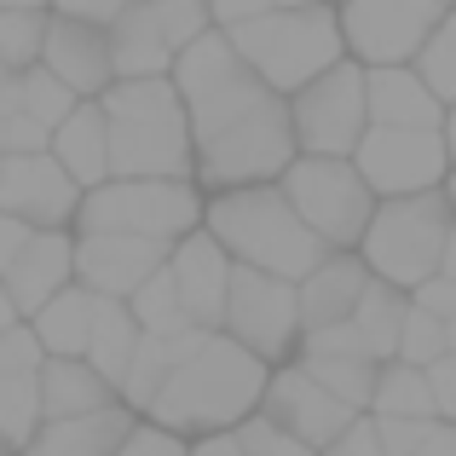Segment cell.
<instances>
[{"instance_id": "1", "label": "cell", "mask_w": 456, "mask_h": 456, "mask_svg": "<svg viewBox=\"0 0 456 456\" xmlns=\"http://www.w3.org/2000/svg\"><path fill=\"white\" fill-rule=\"evenodd\" d=\"M167 81L179 93V110L191 127V179L214 191L278 179V167L295 156L289 99L272 93L243 58L232 53L225 29H202L167 64Z\"/></svg>"}, {"instance_id": "2", "label": "cell", "mask_w": 456, "mask_h": 456, "mask_svg": "<svg viewBox=\"0 0 456 456\" xmlns=\"http://www.w3.org/2000/svg\"><path fill=\"white\" fill-rule=\"evenodd\" d=\"M266 358H255L248 346H237L225 330H208L174 370L162 376V387L151 393V404L139 416L179 439L197 434H220V428H237L248 411L260 404V387H266Z\"/></svg>"}, {"instance_id": "3", "label": "cell", "mask_w": 456, "mask_h": 456, "mask_svg": "<svg viewBox=\"0 0 456 456\" xmlns=\"http://www.w3.org/2000/svg\"><path fill=\"white\" fill-rule=\"evenodd\" d=\"M110 174L191 179V127L167 76H116L99 93Z\"/></svg>"}, {"instance_id": "4", "label": "cell", "mask_w": 456, "mask_h": 456, "mask_svg": "<svg viewBox=\"0 0 456 456\" xmlns=\"http://www.w3.org/2000/svg\"><path fill=\"white\" fill-rule=\"evenodd\" d=\"M202 232H208L237 266L272 272V278H289V283L323 260V243L301 225V214L289 208L278 179L214 191V202H202Z\"/></svg>"}, {"instance_id": "5", "label": "cell", "mask_w": 456, "mask_h": 456, "mask_svg": "<svg viewBox=\"0 0 456 456\" xmlns=\"http://www.w3.org/2000/svg\"><path fill=\"white\" fill-rule=\"evenodd\" d=\"M358 260H364V272L399 283V289H411L428 272H451L456 278L445 185L404 191V197H376L364 232H358Z\"/></svg>"}, {"instance_id": "6", "label": "cell", "mask_w": 456, "mask_h": 456, "mask_svg": "<svg viewBox=\"0 0 456 456\" xmlns=\"http://www.w3.org/2000/svg\"><path fill=\"white\" fill-rule=\"evenodd\" d=\"M232 53L266 81L272 93L289 99L301 81H312L323 64L346 53L341 46V23H335L330 0H301V6H266L243 23H225Z\"/></svg>"}, {"instance_id": "7", "label": "cell", "mask_w": 456, "mask_h": 456, "mask_svg": "<svg viewBox=\"0 0 456 456\" xmlns=\"http://www.w3.org/2000/svg\"><path fill=\"white\" fill-rule=\"evenodd\" d=\"M202 220V197L197 179H127V174H104L99 185L81 191L69 225L76 232H134L174 243Z\"/></svg>"}, {"instance_id": "8", "label": "cell", "mask_w": 456, "mask_h": 456, "mask_svg": "<svg viewBox=\"0 0 456 456\" xmlns=\"http://www.w3.org/2000/svg\"><path fill=\"white\" fill-rule=\"evenodd\" d=\"M278 191L289 197V208L301 214V225L323 248H358V232L376 208V191L358 179V167L346 156L295 151L278 167Z\"/></svg>"}, {"instance_id": "9", "label": "cell", "mask_w": 456, "mask_h": 456, "mask_svg": "<svg viewBox=\"0 0 456 456\" xmlns=\"http://www.w3.org/2000/svg\"><path fill=\"white\" fill-rule=\"evenodd\" d=\"M364 64L358 58H335L323 64L312 81L289 93V134H295V151H312V156H346L364 134Z\"/></svg>"}, {"instance_id": "10", "label": "cell", "mask_w": 456, "mask_h": 456, "mask_svg": "<svg viewBox=\"0 0 456 456\" xmlns=\"http://www.w3.org/2000/svg\"><path fill=\"white\" fill-rule=\"evenodd\" d=\"M220 330L232 335L237 346H248L266 364H283L295 358V341H301V312H295V283L272 278V272L237 266L225 278V301H220Z\"/></svg>"}, {"instance_id": "11", "label": "cell", "mask_w": 456, "mask_h": 456, "mask_svg": "<svg viewBox=\"0 0 456 456\" xmlns=\"http://www.w3.org/2000/svg\"><path fill=\"white\" fill-rule=\"evenodd\" d=\"M376 197H404V191L445 185V127H381L364 122L358 145L346 151Z\"/></svg>"}, {"instance_id": "12", "label": "cell", "mask_w": 456, "mask_h": 456, "mask_svg": "<svg viewBox=\"0 0 456 456\" xmlns=\"http://www.w3.org/2000/svg\"><path fill=\"white\" fill-rule=\"evenodd\" d=\"M445 0H341V46L358 64H404L428 29L445 18Z\"/></svg>"}, {"instance_id": "13", "label": "cell", "mask_w": 456, "mask_h": 456, "mask_svg": "<svg viewBox=\"0 0 456 456\" xmlns=\"http://www.w3.org/2000/svg\"><path fill=\"white\" fill-rule=\"evenodd\" d=\"M255 411L266 416L272 428H283V434H295L301 445H312V451H318L323 439H335L358 416V411H346L330 387H318V381L306 376L301 358H295V364L266 370V387H260V404H255Z\"/></svg>"}, {"instance_id": "14", "label": "cell", "mask_w": 456, "mask_h": 456, "mask_svg": "<svg viewBox=\"0 0 456 456\" xmlns=\"http://www.w3.org/2000/svg\"><path fill=\"white\" fill-rule=\"evenodd\" d=\"M81 185L53 162V151H0V208L23 225H69Z\"/></svg>"}, {"instance_id": "15", "label": "cell", "mask_w": 456, "mask_h": 456, "mask_svg": "<svg viewBox=\"0 0 456 456\" xmlns=\"http://www.w3.org/2000/svg\"><path fill=\"white\" fill-rule=\"evenodd\" d=\"M167 243L134 232H76L69 237V278L93 295H134L162 266Z\"/></svg>"}, {"instance_id": "16", "label": "cell", "mask_w": 456, "mask_h": 456, "mask_svg": "<svg viewBox=\"0 0 456 456\" xmlns=\"http://www.w3.org/2000/svg\"><path fill=\"white\" fill-rule=\"evenodd\" d=\"M167 278H174V295L185 306V318L197 330H220V301H225V278H232V255L202 232V220L191 225L185 237H174L162 255Z\"/></svg>"}, {"instance_id": "17", "label": "cell", "mask_w": 456, "mask_h": 456, "mask_svg": "<svg viewBox=\"0 0 456 456\" xmlns=\"http://www.w3.org/2000/svg\"><path fill=\"white\" fill-rule=\"evenodd\" d=\"M41 64L64 81L76 99H99L110 87V46H104V23L87 18H64V12H46L41 29Z\"/></svg>"}, {"instance_id": "18", "label": "cell", "mask_w": 456, "mask_h": 456, "mask_svg": "<svg viewBox=\"0 0 456 456\" xmlns=\"http://www.w3.org/2000/svg\"><path fill=\"white\" fill-rule=\"evenodd\" d=\"M41 341L29 335V323L0 330V439L12 451L29 445L35 422H41V399H35V376H41Z\"/></svg>"}, {"instance_id": "19", "label": "cell", "mask_w": 456, "mask_h": 456, "mask_svg": "<svg viewBox=\"0 0 456 456\" xmlns=\"http://www.w3.org/2000/svg\"><path fill=\"white\" fill-rule=\"evenodd\" d=\"M0 283H6L18 318L35 312L53 289L69 283V232H64V225H29L23 243H18V255H12L6 272H0Z\"/></svg>"}, {"instance_id": "20", "label": "cell", "mask_w": 456, "mask_h": 456, "mask_svg": "<svg viewBox=\"0 0 456 456\" xmlns=\"http://www.w3.org/2000/svg\"><path fill=\"white\" fill-rule=\"evenodd\" d=\"M127 428H134V411L122 399L81 416H46V422H35L23 456H110Z\"/></svg>"}, {"instance_id": "21", "label": "cell", "mask_w": 456, "mask_h": 456, "mask_svg": "<svg viewBox=\"0 0 456 456\" xmlns=\"http://www.w3.org/2000/svg\"><path fill=\"white\" fill-rule=\"evenodd\" d=\"M445 110L411 64H364V116L381 127H445Z\"/></svg>"}, {"instance_id": "22", "label": "cell", "mask_w": 456, "mask_h": 456, "mask_svg": "<svg viewBox=\"0 0 456 456\" xmlns=\"http://www.w3.org/2000/svg\"><path fill=\"white\" fill-rule=\"evenodd\" d=\"M364 260H358V248H323V260L312 272L295 278V312H301V330H318V323H335L346 318L358 301V289H364Z\"/></svg>"}, {"instance_id": "23", "label": "cell", "mask_w": 456, "mask_h": 456, "mask_svg": "<svg viewBox=\"0 0 456 456\" xmlns=\"http://www.w3.org/2000/svg\"><path fill=\"white\" fill-rule=\"evenodd\" d=\"M46 151H53V162L64 167L69 179H76L81 191L99 185L104 174H110V151H104V110L99 99H76L64 116L53 122V134H46Z\"/></svg>"}, {"instance_id": "24", "label": "cell", "mask_w": 456, "mask_h": 456, "mask_svg": "<svg viewBox=\"0 0 456 456\" xmlns=\"http://www.w3.org/2000/svg\"><path fill=\"white\" fill-rule=\"evenodd\" d=\"M104 46H110V76H167V64H174V46L156 29L151 0H127L104 23Z\"/></svg>"}, {"instance_id": "25", "label": "cell", "mask_w": 456, "mask_h": 456, "mask_svg": "<svg viewBox=\"0 0 456 456\" xmlns=\"http://www.w3.org/2000/svg\"><path fill=\"white\" fill-rule=\"evenodd\" d=\"M35 399H41V422L46 416H81L99 411V404H116V387L87 364V358H41V376H35Z\"/></svg>"}, {"instance_id": "26", "label": "cell", "mask_w": 456, "mask_h": 456, "mask_svg": "<svg viewBox=\"0 0 456 456\" xmlns=\"http://www.w3.org/2000/svg\"><path fill=\"white\" fill-rule=\"evenodd\" d=\"M93 306H99V295L81 289V283L69 278L64 289H53L35 312H23V323H29V335L41 341V353H53V358H76V353H81V341H87Z\"/></svg>"}, {"instance_id": "27", "label": "cell", "mask_w": 456, "mask_h": 456, "mask_svg": "<svg viewBox=\"0 0 456 456\" xmlns=\"http://www.w3.org/2000/svg\"><path fill=\"white\" fill-rule=\"evenodd\" d=\"M134 341H139V323H134V312H127V301H122V295H99L93 323H87V341H81V358H87L110 387H122L127 358H134Z\"/></svg>"}, {"instance_id": "28", "label": "cell", "mask_w": 456, "mask_h": 456, "mask_svg": "<svg viewBox=\"0 0 456 456\" xmlns=\"http://www.w3.org/2000/svg\"><path fill=\"white\" fill-rule=\"evenodd\" d=\"M399 318H404V289L370 272L364 289H358V301H353V312H346V323L358 330V341H364V353H370V358H393V341H399Z\"/></svg>"}, {"instance_id": "29", "label": "cell", "mask_w": 456, "mask_h": 456, "mask_svg": "<svg viewBox=\"0 0 456 456\" xmlns=\"http://www.w3.org/2000/svg\"><path fill=\"white\" fill-rule=\"evenodd\" d=\"M295 358H301L306 376L318 381V387H330L346 411H364V404H370V387H376V364H381V358H370V353H295Z\"/></svg>"}, {"instance_id": "30", "label": "cell", "mask_w": 456, "mask_h": 456, "mask_svg": "<svg viewBox=\"0 0 456 456\" xmlns=\"http://www.w3.org/2000/svg\"><path fill=\"white\" fill-rule=\"evenodd\" d=\"M370 416H434L428 399L422 364H404V358H381L376 364V387H370Z\"/></svg>"}, {"instance_id": "31", "label": "cell", "mask_w": 456, "mask_h": 456, "mask_svg": "<svg viewBox=\"0 0 456 456\" xmlns=\"http://www.w3.org/2000/svg\"><path fill=\"white\" fill-rule=\"evenodd\" d=\"M404 64L416 69V81H422L439 104L456 99V18H451V12L422 35V41H416V53L404 58Z\"/></svg>"}, {"instance_id": "32", "label": "cell", "mask_w": 456, "mask_h": 456, "mask_svg": "<svg viewBox=\"0 0 456 456\" xmlns=\"http://www.w3.org/2000/svg\"><path fill=\"white\" fill-rule=\"evenodd\" d=\"M127 312H134V323L139 330H151V335H174V330H185V306H179V295H174V278H167V266H156L145 283H139L134 295H122Z\"/></svg>"}, {"instance_id": "33", "label": "cell", "mask_w": 456, "mask_h": 456, "mask_svg": "<svg viewBox=\"0 0 456 456\" xmlns=\"http://www.w3.org/2000/svg\"><path fill=\"white\" fill-rule=\"evenodd\" d=\"M451 346H456V323L434 318V312H422V306H411V295H404V318H399L393 358H404V364H428L434 353H451Z\"/></svg>"}, {"instance_id": "34", "label": "cell", "mask_w": 456, "mask_h": 456, "mask_svg": "<svg viewBox=\"0 0 456 456\" xmlns=\"http://www.w3.org/2000/svg\"><path fill=\"white\" fill-rule=\"evenodd\" d=\"M12 76H18V104H23V116H35L41 127H53L58 116L76 104V93H69L64 81H58L53 69L41 64V58H35V64H23V69H12Z\"/></svg>"}, {"instance_id": "35", "label": "cell", "mask_w": 456, "mask_h": 456, "mask_svg": "<svg viewBox=\"0 0 456 456\" xmlns=\"http://www.w3.org/2000/svg\"><path fill=\"white\" fill-rule=\"evenodd\" d=\"M41 29L46 12L35 6H0V69H23L41 58Z\"/></svg>"}, {"instance_id": "36", "label": "cell", "mask_w": 456, "mask_h": 456, "mask_svg": "<svg viewBox=\"0 0 456 456\" xmlns=\"http://www.w3.org/2000/svg\"><path fill=\"white\" fill-rule=\"evenodd\" d=\"M151 18H156V29H162V41L174 46V53L185 41H197L202 29H214L202 0H151Z\"/></svg>"}, {"instance_id": "37", "label": "cell", "mask_w": 456, "mask_h": 456, "mask_svg": "<svg viewBox=\"0 0 456 456\" xmlns=\"http://www.w3.org/2000/svg\"><path fill=\"white\" fill-rule=\"evenodd\" d=\"M237 434V445H243V456H318L312 445H301L295 434H283V428H272L260 411H248L243 422L232 428Z\"/></svg>"}, {"instance_id": "38", "label": "cell", "mask_w": 456, "mask_h": 456, "mask_svg": "<svg viewBox=\"0 0 456 456\" xmlns=\"http://www.w3.org/2000/svg\"><path fill=\"white\" fill-rule=\"evenodd\" d=\"M422 381H428V399H434V416H439V422H451V416H456V346L428 358Z\"/></svg>"}, {"instance_id": "39", "label": "cell", "mask_w": 456, "mask_h": 456, "mask_svg": "<svg viewBox=\"0 0 456 456\" xmlns=\"http://www.w3.org/2000/svg\"><path fill=\"white\" fill-rule=\"evenodd\" d=\"M110 456H185V439L167 434V428H156V422H134Z\"/></svg>"}, {"instance_id": "40", "label": "cell", "mask_w": 456, "mask_h": 456, "mask_svg": "<svg viewBox=\"0 0 456 456\" xmlns=\"http://www.w3.org/2000/svg\"><path fill=\"white\" fill-rule=\"evenodd\" d=\"M318 456H381V439H376V422H370V411H358L335 439H323Z\"/></svg>"}, {"instance_id": "41", "label": "cell", "mask_w": 456, "mask_h": 456, "mask_svg": "<svg viewBox=\"0 0 456 456\" xmlns=\"http://www.w3.org/2000/svg\"><path fill=\"white\" fill-rule=\"evenodd\" d=\"M404 295H411V306L434 312V318H456V278L451 272H428V278H416Z\"/></svg>"}, {"instance_id": "42", "label": "cell", "mask_w": 456, "mask_h": 456, "mask_svg": "<svg viewBox=\"0 0 456 456\" xmlns=\"http://www.w3.org/2000/svg\"><path fill=\"white\" fill-rule=\"evenodd\" d=\"M127 0H46V12H64V18H87V23H110Z\"/></svg>"}, {"instance_id": "43", "label": "cell", "mask_w": 456, "mask_h": 456, "mask_svg": "<svg viewBox=\"0 0 456 456\" xmlns=\"http://www.w3.org/2000/svg\"><path fill=\"white\" fill-rule=\"evenodd\" d=\"M202 6H208V23H243V18H255V12H266L272 0H202Z\"/></svg>"}, {"instance_id": "44", "label": "cell", "mask_w": 456, "mask_h": 456, "mask_svg": "<svg viewBox=\"0 0 456 456\" xmlns=\"http://www.w3.org/2000/svg\"><path fill=\"white\" fill-rule=\"evenodd\" d=\"M185 456H243V445H237L232 428H220V434H197V439H185Z\"/></svg>"}, {"instance_id": "45", "label": "cell", "mask_w": 456, "mask_h": 456, "mask_svg": "<svg viewBox=\"0 0 456 456\" xmlns=\"http://www.w3.org/2000/svg\"><path fill=\"white\" fill-rule=\"evenodd\" d=\"M411 456H456V428L451 422H434L422 439L411 445Z\"/></svg>"}, {"instance_id": "46", "label": "cell", "mask_w": 456, "mask_h": 456, "mask_svg": "<svg viewBox=\"0 0 456 456\" xmlns=\"http://www.w3.org/2000/svg\"><path fill=\"white\" fill-rule=\"evenodd\" d=\"M23 232H29V225H23V220H12V214L0 208V272H6V260H12V255H18Z\"/></svg>"}, {"instance_id": "47", "label": "cell", "mask_w": 456, "mask_h": 456, "mask_svg": "<svg viewBox=\"0 0 456 456\" xmlns=\"http://www.w3.org/2000/svg\"><path fill=\"white\" fill-rule=\"evenodd\" d=\"M18 323V306H12V295H6V283H0V330H12Z\"/></svg>"}, {"instance_id": "48", "label": "cell", "mask_w": 456, "mask_h": 456, "mask_svg": "<svg viewBox=\"0 0 456 456\" xmlns=\"http://www.w3.org/2000/svg\"><path fill=\"white\" fill-rule=\"evenodd\" d=\"M0 6H35V12H46V0H0Z\"/></svg>"}, {"instance_id": "49", "label": "cell", "mask_w": 456, "mask_h": 456, "mask_svg": "<svg viewBox=\"0 0 456 456\" xmlns=\"http://www.w3.org/2000/svg\"><path fill=\"white\" fill-rule=\"evenodd\" d=\"M272 6H301V0H272Z\"/></svg>"}, {"instance_id": "50", "label": "cell", "mask_w": 456, "mask_h": 456, "mask_svg": "<svg viewBox=\"0 0 456 456\" xmlns=\"http://www.w3.org/2000/svg\"><path fill=\"white\" fill-rule=\"evenodd\" d=\"M0 456H12V445H6V439H0Z\"/></svg>"}, {"instance_id": "51", "label": "cell", "mask_w": 456, "mask_h": 456, "mask_svg": "<svg viewBox=\"0 0 456 456\" xmlns=\"http://www.w3.org/2000/svg\"><path fill=\"white\" fill-rule=\"evenodd\" d=\"M12 456H23V451H12Z\"/></svg>"}, {"instance_id": "52", "label": "cell", "mask_w": 456, "mask_h": 456, "mask_svg": "<svg viewBox=\"0 0 456 456\" xmlns=\"http://www.w3.org/2000/svg\"><path fill=\"white\" fill-rule=\"evenodd\" d=\"M0 76H6V69H0Z\"/></svg>"}, {"instance_id": "53", "label": "cell", "mask_w": 456, "mask_h": 456, "mask_svg": "<svg viewBox=\"0 0 456 456\" xmlns=\"http://www.w3.org/2000/svg\"><path fill=\"white\" fill-rule=\"evenodd\" d=\"M445 6H451V0H445Z\"/></svg>"}]
</instances>
